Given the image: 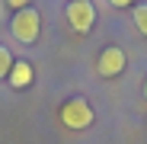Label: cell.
Listing matches in <instances>:
<instances>
[{"instance_id":"obj_1","label":"cell","mask_w":147,"mask_h":144,"mask_svg":"<svg viewBox=\"0 0 147 144\" xmlns=\"http://www.w3.org/2000/svg\"><path fill=\"white\" fill-rule=\"evenodd\" d=\"M10 32H13L19 42L32 45V42L42 35V16H38V10H35V7L19 10V13L13 16V22H10Z\"/></svg>"},{"instance_id":"obj_2","label":"cell","mask_w":147,"mask_h":144,"mask_svg":"<svg viewBox=\"0 0 147 144\" xmlns=\"http://www.w3.org/2000/svg\"><path fill=\"white\" fill-rule=\"evenodd\" d=\"M61 122H64L67 128H74V131L86 128V125L93 122V109H90V103H86V99H80V96L67 99V103L61 106Z\"/></svg>"},{"instance_id":"obj_3","label":"cell","mask_w":147,"mask_h":144,"mask_svg":"<svg viewBox=\"0 0 147 144\" xmlns=\"http://www.w3.org/2000/svg\"><path fill=\"white\" fill-rule=\"evenodd\" d=\"M67 22H70L80 35L90 32L93 22H96V7L90 3V0H70V3H67Z\"/></svg>"},{"instance_id":"obj_4","label":"cell","mask_w":147,"mask_h":144,"mask_svg":"<svg viewBox=\"0 0 147 144\" xmlns=\"http://www.w3.org/2000/svg\"><path fill=\"white\" fill-rule=\"evenodd\" d=\"M96 70H99V77H118L121 70H125V51L115 48V45L102 48L99 61H96Z\"/></svg>"},{"instance_id":"obj_5","label":"cell","mask_w":147,"mask_h":144,"mask_svg":"<svg viewBox=\"0 0 147 144\" xmlns=\"http://www.w3.org/2000/svg\"><path fill=\"white\" fill-rule=\"evenodd\" d=\"M32 64L29 61H13V67H10V87L13 90H22V87H29L32 83Z\"/></svg>"},{"instance_id":"obj_6","label":"cell","mask_w":147,"mask_h":144,"mask_svg":"<svg viewBox=\"0 0 147 144\" xmlns=\"http://www.w3.org/2000/svg\"><path fill=\"white\" fill-rule=\"evenodd\" d=\"M134 26L141 35H147V3H138L134 7Z\"/></svg>"},{"instance_id":"obj_7","label":"cell","mask_w":147,"mask_h":144,"mask_svg":"<svg viewBox=\"0 0 147 144\" xmlns=\"http://www.w3.org/2000/svg\"><path fill=\"white\" fill-rule=\"evenodd\" d=\"M10 67H13V55L7 51L3 45H0V80H3V77H10Z\"/></svg>"},{"instance_id":"obj_8","label":"cell","mask_w":147,"mask_h":144,"mask_svg":"<svg viewBox=\"0 0 147 144\" xmlns=\"http://www.w3.org/2000/svg\"><path fill=\"white\" fill-rule=\"evenodd\" d=\"M7 3H10V7L19 13V10H26V7H29V0H7Z\"/></svg>"},{"instance_id":"obj_9","label":"cell","mask_w":147,"mask_h":144,"mask_svg":"<svg viewBox=\"0 0 147 144\" xmlns=\"http://www.w3.org/2000/svg\"><path fill=\"white\" fill-rule=\"evenodd\" d=\"M109 3H112V7H131L134 0H109Z\"/></svg>"},{"instance_id":"obj_10","label":"cell","mask_w":147,"mask_h":144,"mask_svg":"<svg viewBox=\"0 0 147 144\" xmlns=\"http://www.w3.org/2000/svg\"><path fill=\"white\" fill-rule=\"evenodd\" d=\"M144 96H147V83H144Z\"/></svg>"}]
</instances>
